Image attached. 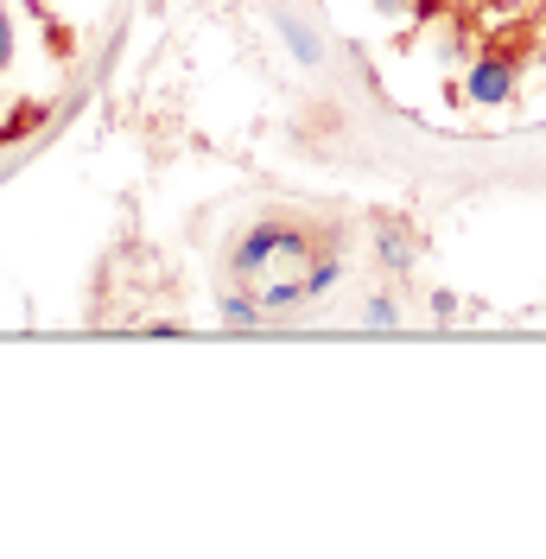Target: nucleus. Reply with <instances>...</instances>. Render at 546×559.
Listing matches in <instances>:
<instances>
[{
	"mask_svg": "<svg viewBox=\"0 0 546 559\" xmlns=\"http://www.w3.org/2000/svg\"><path fill=\"white\" fill-rule=\"evenodd\" d=\"M299 299H306V280H280V286H268V293H261V306H268V312H280V306H299Z\"/></svg>",
	"mask_w": 546,
	"mask_h": 559,
	"instance_id": "nucleus-4",
	"label": "nucleus"
},
{
	"mask_svg": "<svg viewBox=\"0 0 546 559\" xmlns=\"http://www.w3.org/2000/svg\"><path fill=\"white\" fill-rule=\"evenodd\" d=\"M331 286H337V261H318V254H311V267H306V299L331 293Z\"/></svg>",
	"mask_w": 546,
	"mask_h": 559,
	"instance_id": "nucleus-3",
	"label": "nucleus"
},
{
	"mask_svg": "<svg viewBox=\"0 0 546 559\" xmlns=\"http://www.w3.org/2000/svg\"><path fill=\"white\" fill-rule=\"evenodd\" d=\"M0 134H7V103H0Z\"/></svg>",
	"mask_w": 546,
	"mask_h": 559,
	"instance_id": "nucleus-10",
	"label": "nucleus"
},
{
	"mask_svg": "<svg viewBox=\"0 0 546 559\" xmlns=\"http://www.w3.org/2000/svg\"><path fill=\"white\" fill-rule=\"evenodd\" d=\"M489 7H509V0H489Z\"/></svg>",
	"mask_w": 546,
	"mask_h": 559,
	"instance_id": "nucleus-11",
	"label": "nucleus"
},
{
	"mask_svg": "<svg viewBox=\"0 0 546 559\" xmlns=\"http://www.w3.org/2000/svg\"><path fill=\"white\" fill-rule=\"evenodd\" d=\"M363 318H369V324L381 331V324H394L401 312H394V299H369V312H363Z\"/></svg>",
	"mask_w": 546,
	"mask_h": 559,
	"instance_id": "nucleus-8",
	"label": "nucleus"
},
{
	"mask_svg": "<svg viewBox=\"0 0 546 559\" xmlns=\"http://www.w3.org/2000/svg\"><path fill=\"white\" fill-rule=\"evenodd\" d=\"M299 267V261H311V236L299 229V223H286V216H268V223H254L248 236H241L236 248H229V267H236L241 280H261L268 267Z\"/></svg>",
	"mask_w": 546,
	"mask_h": 559,
	"instance_id": "nucleus-1",
	"label": "nucleus"
},
{
	"mask_svg": "<svg viewBox=\"0 0 546 559\" xmlns=\"http://www.w3.org/2000/svg\"><path fill=\"white\" fill-rule=\"evenodd\" d=\"M514 83H521L514 58L483 51V58H471V70H464V103H471V108H509L514 103Z\"/></svg>",
	"mask_w": 546,
	"mask_h": 559,
	"instance_id": "nucleus-2",
	"label": "nucleus"
},
{
	"mask_svg": "<svg viewBox=\"0 0 546 559\" xmlns=\"http://www.w3.org/2000/svg\"><path fill=\"white\" fill-rule=\"evenodd\" d=\"M223 324H261V306L254 299H223Z\"/></svg>",
	"mask_w": 546,
	"mask_h": 559,
	"instance_id": "nucleus-6",
	"label": "nucleus"
},
{
	"mask_svg": "<svg viewBox=\"0 0 546 559\" xmlns=\"http://www.w3.org/2000/svg\"><path fill=\"white\" fill-rule=\"evenodd\" d=\"M13 45H20V38H13V13L0 7V70L13 64Z\"/></svg>",
	"mask_w": 546,
	"mask_h": 559,
	"instance_id": "nucleus-7",
	"label": "nucleus"
},
{
	"mask_svg": "<svg viewBox=\"0 0 546 559\" xmlns=\"http://www.w3.org/2000/svg\"><path fill=\"white\" fill-rule=\"evenodd\" d=\"M369 7H376L381 20H401V13H413V7H419V0H369Z\"/></svg>",
	"mask_w": 546,
	"mask_h": 559,
	"instance_id": "nucleus-9",
	"label": "nucleus"
},
{
	"mask_svg": "<svg viewBox=\"0 0 546 559\" xmlns=\"http://www.w3.org/2000/svg\"><path fill=\"white\" fill-rule=\"evenodd\" d=\"M280 33H286V45H293V51H299L306 64H311V58H318V45H311V33H306V26H299V20H280Z\"/></svg>",
	"mask_w": 546,
	"mask_h": 559,
	"instance_id": "nucleus-5",
	"label": "nucleus"
}]
</instances>
